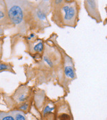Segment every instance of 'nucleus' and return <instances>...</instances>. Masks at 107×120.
Returning a JSON list of instances; mask_svg holds the SVG:
<instances>
[{
	"label": "nucleus",
	"instance_id": "11",
	"mask_svg": "<svg viewBox=\"0 0 107 120\" xmlns=\"http://www.w3.org/2000/svg\"><path fill=\"white\" fill-rule=\"evenodd\" d=\"M10 71L14 73L13 69V66L9 63L6 62H0V72L2 71Z\"/></svg>",
	"mask_w": 107,
	"mask_h": 120
},
{
	"label": "nucleus",
	"instance_id": "12",
	"mask_svg": "<svg viewBox=\"0 0 107 120\" xmlns=\"http://www.w3.org/2000/svg\"><path fill=\"white\" fill-rule=\"evenodd\" d=\"M55 110V106L51 102V103H49L46 105L44 109H43V116H45L46 115L48 114H51V113H53V112Z\"/></svg>",
	"mask_w": 107,
	"mask_h": 120
},
{
	"label": "nucleus",
	"instance_id": "14",
	"mask_svg": "<svg viewBox=\"0 0 107 120\" xmlns=\"http://www.w3.org/2000/svg\"><path fill=\"white\" fill-rule=\"evenodd\" d=\"M28 108H29V103L26 101V102H24L23 104H20L19 107V110H20L23 112H26L28 110Z\"/></svg>",
	"mask_w": 107,
	"mask_h": 120
},
{
	"label": "nucleus",
	"instance_id": "13",
	"mask_svg": "<svg viewBox=\"0 0 107 120\" xmlns=\"http://www.w3.org/2000/svg\"><path fill=\"white\" fill-rule=\"evenodd\" d=\"M0 120H15L11 112H0Z\"/></svg>",
	"mask_w": 107,
	"mask_h": 120
},
{
	"label": "nucleus",
	"instance_id": "5",
	"mask_svg": "<svg viewBox=\"0 0 107 120\" xmlns=\"http://www.w3.org/2000/svg\"><path fill=\"white\" fill-rule=\"evenodd\" d=\"M0 27L3 30L13 27L8 17L5 1H0Z\"/></svg>",
	"mask_w": 107,
	"mask_h": 120
},
{
	"label": "nucleus",
	"instance_id": "10",
	"mask_svg": "<svg viewBox=\"0 0 107 120\" xmlns=\"http://www.w3.org/2000/svg\"><path fill=\"white\" fill-rule=\"evenodd\" d=\"M11 114H13L15 120H27V117L24 112H23L22 111L19 110H14L11 112Z\"/></svg>",
	"mask_w": 107,
	"mask_h": 120
},
{
	"label": "nucleus",
	"instance_id": "16",
	"mask_svg": "<svg viewBox=\"0 0 107 120\" xmlns=\"http://www.w3.org/2000/svg\"><path fill=\"white\" fill-rule=\"evenodd\" d=\"M3 39L0 37V60L2 58V54H3Z\"/></svg>",
	"mask_w": 107,
	"mask_h": 120
},
{
	"label": "nucleus",
	"instance_id": "7",
	"mask_svg": "<svg viewBox=\"0 0 107 120\" xmlns=\"http://www.w3.org/2000/svg\"><path fill=\"white\" fill-rule=\"evenodd\" d=\"M64 73L66 78L69 79L73 80L76 78V71H75L74 65L72 61V59L69 56L66 55L64 64Z\"/></svg>",
	"mask_w": 107,
	"mask_h": 120
},
{
	"label": "nucleus",
	"instance_id": "8",
	"mask_svg": "<svg viewBox=\"0 0 107 120\" xmlns=\"http://www.w3.org/2000/svg\"><path fill=\"white\" fill-rule=\"evenodd\" d=\"M58 120H73L70 108L67 104H63L58 112Z\"/></svg>",
	"mask_w": 107,
	"mask_h": 120
},
{
	"label": "nucleus",
	"instance_id": "9",
	"mask_svg": "<svg viewBox=\"0 0 107 120\" xmlns=\"http://www.w3.org/2000/svg\"><path fill=\"white\" fill-rule=\"evenodd\" d=\"M44 49V45L42 40L38 39L34 42L32 47V51L34 52H38V53H42Z\"/></svg>",
	"mask_w": 107,
	"mask_h": 120
},
{
	"label": "nucleus",
	"instance_id": "15",
	"mask_svg": "<svg viewBox=\"0 0 107 120\" xmlns=\"http://www.w3.org/2000/svg\"><path fill=\"white\" fill-rule=\"evenodd\" d=\"M43 60L47 64V65L49 66V67H51V68L53 67V66H54L53 62V60L51 59V58L49 57V56L44 55V56H43Z\"/></svg>",
	"mask_w": 107,
	"mask_h": 120
},
{
	"label": "nucleus",
	"instance_id": "1",
	"mask_svg": "<svg viewBox=\"0 0 107 120\" xmlns=\"http://www.w3.org/2000/svg\"><path fill=\"white\" fill-rule=\"evenodd\" d=\"M52 20L61 28H75L78 24L80 3L77 1H54L51 3Z\"/></svg>",
	"mask_w": 107,
	"mask_h": 120
},
{
	"label": "nucleus",
	"instance_id": "6",
	"mask_svg": "<svg viewBox=\"0 0 107 120\" xmlns=\"http://www.w3.org/2000/svg\"><path fill=\"white\" fill-rule=\"evenodd\" d=\"M30 89L29 87L22 85L16 89L15 93L13 94V98L18 104H23L27 101L29 97Z\"/></svg>",
	"mask_w": 107,
	"mask_h": 120
},
{
	"label": "nucleus",
	"instance_id": "3",
	"mask_svg": "<svg viewBox=\"0 0 107 120\" xmlns=\"http://www.w3.org/2000/svg\"><path fill=\"white\" fill-rule=\"evenodd\" d=\"M51 11V3L49 1H41L32 3L30 11V24L39 29L49 26L47 16Z\"/></svg>",
	"mask_w": 107,
	"mask_h": 120
},
{
	"label": "nucleus",
	"instance_id": "17",
	"mask_svg": "<svg viewBox=\"0 0 107 120\" xmlns=\"http://www.w3.org/2000/svg\"><path fill=\"white\" fill-rule=\"evenodd\" d=\"M3 34H4V30L2 28L0 27V37H1V36H3Z\"/></svg>",
	"mask_w": 107,
	"mask_h": 120
},
{
	"label": "nucleus",
	"instance_id": "4",
	"mask_svg": "<svg viewBox=\"0 0 107 120\" xmlns=\"http://www.w3.org/2000/svg\"><path fill=\"white\" fill-rule=\"evenodd\" d=\"M85 8L89 16L94 19L97 23L102 22L101 13L99 10V5L97 1H85Z\"/></svg>",
	"mask_w": 107,
	"mask_h": 120
},
{
	"label": "nucleus",
	"instance_id": "2",
	"mask_svg": "<svg viewBox=\"0 0 107 120\" xmlns=\"http://www.w3.org/2000/svg\"><path fill=\"white\" fill-rule=\"evenodd\" d=\"M7 15L13 27L20 33H25L30 28V11L32 3L28 1H5Z\"/></svg>",
	"mask_w": 107,
	"mask_h": 120
}]
</instances>
